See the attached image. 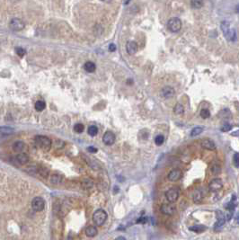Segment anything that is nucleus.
Here are the masks:
<instances>
[{
  "label": "nucleus",
  "instance_id": "nucleus-1",
  "mask_svg": "<svg viewBox=\"0 0 239 240\" xmlns=\"http://www.w3.org/2000/svg\"><path fill=\"white\" fill-rule=\"evenodd\" d=\"M220 28H221V31L223 32L225 38L228 42H235L236 41L237 33H236L235 29L231 26L230 23H228L226 21H223L220 24Z\"/></svg>",
  "mask_w": 239,
  "mask_h": 240
},
{
  "label": "nucleus",
  "instance_id": "nucleus-2",
  "mask_svg": "<svg viewBox=\"0 0 239 240\" xmlns=\"http://www.w3.org/2000/svg\"><path fill=\"white\" fill-rule=\"evenodd\" d=\"M34 140H35V143L37 144V146L43 150H49L50 147H51V144H52L51 140L46 136L38 135V136L35 137Z\"/></svg>",
  "mask_w": 239,
  "mask_h": 240
},
{
  "label": "nucleus",
  "instance_id": "nucleus-3",
  "mask_svg": "<svg viewBox=\"0 0 239 240\" xmlns=\"http://www.w3.org/2000/svg\"><path fill=\"white\" fill-rule=\"evenodd\" d=\"M107 218H108L107 213L102 209L96 210L93 214V221L96 226H102L104 224Z\"/></svg>",
  "mask_w": 239,
  "mask_h": 240
},
{
  "label": "nucleus",
  "instance_id": "nucleus-4",
  "mask_svg": "<svg viewBox=\"0 0 239 240\" xmlns=\"http://www.w3.org/2000/svg\"><path fill=\"white\" fill-rule=\"evenodd\" d=\"M182 28V22L177 17H172L168 20L167 29L172 32H179Z\"/></svg>",
  "mask_w": 239,
  "mask_h": 240
},
{
  "label": "nucleus",
  "instance_id": "nucleus-5",
  "mask_svg": "<svg viewBox=\"0 0 239 240\" xmlns=\"http://www.w3.org/2000/svg\"><path fill=\"white\" fill-rule=\"evenodd\" d=\"M223 188V182L220 178H214L210 181L208 184V189L212 192H219Z\"/></svg>",
  "mask_w": 239,
  "mask_h": 240
},
{
  "label": "nucleus",
  "instance_id": "nucleus-6",
  "mask_svg": "<svg viewBox=\"0 0 239 240\" xmlns=\"http://www.w3.org/2000/svg\"><path fill=\"white\" fill-rule=\"evenodd\" d=\"M32 208L34 211H42L45 208V201L42 197H35L32 201Z\"/></svg>",
  "mask_w": 239,
  "mask_h": 240
},
{
  "label": "nucleus",
  "instance_id": "nucleus-7",
  "mask_svg": "<svg viewBox=\"0 0 239 240\" xmlns=\"http://www.w3.org/2000/svg\"><path fill=\"white\" fill-rule=\"evenodd\" d=\"M176 206L172 203H164L161 208H160V211L166 216H172L175 214L176 212Z\"/></svg>",
  "mask_w": 239,
  "mask_h": 240
},
{
  "label": "nucleus",
  "instance_id": "nucleus-8",
  "mask_svg": "<svg viewBox=\"0 0 239 240\" xmlns=\"http://www.w3.org/2000/svg\"><path fill=\"white\" fill-rule=\"evenodd\" d=\"M165 198L171 203L176 202V201L178 200V198H179V191H178V189L177 188L169 189L167 192H165Z\"/></svg>",
  "mask_w": 239,
  "mask_h": 240
},
{
  "label": "nucleus",
  "instance_id": "nucleus-9",
  "mask_svg": "<svg viewBox=\"0 0 239 240\" xmlns=\"http://www.w3.org/2000/svg\"><path fill=\"white\" fill-rule=\"evenodd\" d=\"M9 27L13 30V31H21L24 28V23L19 19V18H14L11 20L10 24H9Z\"/></svg>",
  "mask_w": 239,
  "mask_h": 240
},
{
  "label": "nucleus",
  "instance_id": "nucleus-10",
  "mask_svg": "<svg viewBox=\"0 0 239 240\" xmlns=\"http://www.w3.org/2000/svg\"><path fill=\"white\" fill-rule=\"evenodd\" d=\"M160 95L161 96H163L164 98L165 99H170L172 97H174L176 95V90L172 87V86H164L162 89H161V92H160Z\"/></svg>",
  "mask_w": 239,
  "mask_h": 240
},
{
  "label": "nucleus",
  "instance_id": "nucleus-11",
  "mask_svg": "<svg viewBox=\"0 0 239 240\" xmlns=\"http://www.w3.org/2000/svg\"><path fill=\"white\" fill-rule=\"evenodd\" d=\"M116 140V137L114 135V133L112 131H106L103 137V143L107 146H111V145L114 144Z\"/></svg>",
  "mask_w": 239,
  "mask_h": 240
},
{
  "label": "nucleus",
  "instance_id": "nucleus-12",
  "mask_svg": "<svg viewBox=\"0 0 239 240\" xmlns=\"http://www.w3.org/2000/svg\"><path fill=\"white\" fill-rule=\"evenodd\" d=\"M183 176V172L180 169H174L172 170L169 174H168V179L171 182H176L178 180H180Z\"/></svg>",
  "mask_w": 239,
  "mask_h": 240
},
{
  "label": "nucleus",
  "instance_id": "nucleus-13",
  "mask_svg": "<svg viewBox=\"0 0 239 240\" xmlns=\"http://www.w3.org/2000/svg\"><path fill=\"white\" fill-rule=\"evenodd\" d=\"M201 145L203 148L208 149V150H214L216 148V144L214 143L213 140H209V139H204L201 140Z\"/></svg>",
  "mask_w": 239,
  "mask_h": 240
},
{
  "label": "nucleus",
  "instance_id": "nucleus-14",
  "mask_svg": "<svg viewBox=\"0 0 239 240\" xmlns=\"http://www.w3.org/2000/svg\"><path fill=\"white\" fill-rule=\"evenodd\" d=\"M126 49H127V52L129 55L135 54L138 51V44H137V42H133V41L128 42L127 44H126Z\"/></svg>",
  "mask_w": 239,
  "mask_h": 240
},
{
  "label": "nucleus",
  "instance_id": "nucleus-15",
  "mask_svg": "<svg viewBox=\"0 0 239 240\" xmlns=\"http://www.w3.org/2000/svg\"><path fill=\"white\" fill-rule=\"evenodd\" d=\"M219 217L218 218V221L216 222V224L214 226V229L216 231L218 230H220L222 227H223L224 224H225V221H226V218L224 217V215L221 213V212H219Z\"/></svg>",
  "mask_w": 239,
  "mask_h": 240
},
{
  "label": "nucleus",
  "instance_id": "nucleus-16",
  "mask_svg": "<svg viewBox=\"0 0 239 240\" xmlns=\"http://www.w3.org/2000/svg\"><path fill=\"white\" fill-rule=\"evenodd\" d=\"M16 161L20 164V165H25L28 163L29 161V157L26 153L24 152H22V153H19L17 156H16Z\"/></svg>",
  "mask_w": 239,
  "mask_h": 240
},
{
  "label": "nucleus",
  "instance_id": "nucleus-17",
  "mask_svg": "<svg viewBox=\"0 0 239 240\" xmlns=\"http://www.w3.org/2000/svg\"><path fill=\"white\" fill-rule=\"evenodd\" d=\"M26 144L24 141H16L15 144L13 145V149L17 153H22L25 150Z\"/></svg>",
  "mask_w": 239,
  "mask_h": 240
},
{
  "label": "nucleus",
  "instance_id": "nucleus-18",
  "mask_svg": "<svg viewBox=\"0 0 239 240\" xmlns=\"http://www.w3.org/2000/svg\"><path fill=\"white\" fill-rule=\"evenodd\" d=\"M15 132V129L11 127H7V126H3L0 127V136L1 137H5V136H9L11 134H13Z\"/></svg>",
  "mask_w": 239,
  "mask_h": 240
},
{
  "label": "nucleus",
  "instance_id": "nucleus-19",
  "mask_svg": "<svg viewBox=\"0 0 239 240\" xmlns=\"http://www.w3.org/2000/svg\"><path fill=\"white\" fill-rule=\"evenodd\" d=\"M97 228L95 226H88L85 228V235L89 238H94L97 235Z\"/></svg>",
  "mask_w": 239,
  "mask_h": 240
},
{
  "label": "nucleus",
  "instance_id": "nucleus-20",
  "mask_svg": "<svg viewBox=\"0 0 239 240\" xmlns=\"http://www.w3.org/2000/svg\"><path fill=\"white\" fill-rule=\"evenodd\" d=\"M61 181H62V176L59 175V174H53L49 177V182L52 184H55V185L60 184L61 183Z\"/></svg>",
  "mask_w": 239,
  "mask_h": 240
},
{
  "label": "nucleus",
  "instance_id": "nucleus-21",
  "mask_svg": "<svg viewBox=\"0 0 239 240\" xmlns=\"http://www.w3.org/2000/svg\"><path fill=\"white\" fill-rule=\"evenodd\" d=\"M202 198H203V194L200 190H195L194 191L193 194H192V199H193V202L195 203L201 202L202 201Z\"/></svg>",
  "mask_w": 239,
  "mask_h": 240
},
{
  "label": "nucleus",
  "instance_id": "nucleus-22",
  "mask_svg": "<svg viewBox=\"0 0 239 240\" xmlns=\"http://www.w3.org/2000/svg\"><path fill=\"white\" fill-rule=\"evenodd\" d=\"M84 67H85V70L86 72H89V73L95 72L96 68V64H95L94 62H92V61H87V62L85 64Z\"/></svg>",
  "mask_w": 239,
  "mask_h": 240
},
{
  "label": "nucleus",
  "instance_id": "nucleus-23",
  "mask_svg": "<svg viewBox=\"0 0 239 240\" xmlns=\"http://www.w3.org/2000/svg\"><path fill=\"white\" fill-rule=\"evenodd\" d=\"M203 0H191V6L194 9H200L203 6Z\"/></svg>",
  "mask_w": 239,
  "mask_h": 240
},
{
  "label": "nucleus",
  "instance_id": "nucleus-24",
  "mask_svg": "<svg viewBox=\"0 0 239 240\" xmlns=\"http://www.w3.org/2000/svg\"><path fill=\"white\" fill-rule=\"evenodd\" d=\"M189 229L191 230V231H193V232H195V233H201V232H203L204 230L207 229V227L202 226V225H196V226L189 227Z\"/></svg>",
  "mask_w": 239,
  "mask_h": 240
},
{
  "label": "nucleus",
  "instance_id": "nucleus-25",
  "mask_svg": "<svg viewBox=\"0 0 239 240\" xmlns=\"http://www.w3.org/2000/svg\"><path fill=\"white\" fill-rule=\"evenodd\" d=\"M45 107H46V104H45V102H43V101H37L36 104H35V109H36V111H38V112L43 111V110L45 109Z\"/></svg>",
  "mask_w": 239,
  "mask_h": 240
},
{
  "label": "nucleus",
  "instance_id": "nucleus-26",
  "mask_svg": "<svg viewBox=\"0 0 239 240\" xmlns=\"http://www.w3.org/2000/svg\"><path fill=\"white\" fill-rule=\"evenodd\" d=\"M210 171L212 174L214 175H218L221 172V166L219 165V164H213L211 166H210Z\"/></svg>",
  "mask_w": 239,
  "mask_h": 240
},
{
  "label": "nucleus",
  "instance_id": "nucleus-27",
  "mask_svg": "<svg viewBox=\"0 0 239 240\" xmlns=\"http://www.w3.org/2000/svg\"><path fill=\"white\" fill-rule=\"evenodd\" d=\"M38 173L42 176V177H48L49 174V171L48 168L44 167V166H40L38 167Z\"/></svg>",
  "mask_w": 239,
  "mask_h": 240
},
{
  "label": "nucleus",
  "instance_id": "nucleus-28",
  "mask_svg": "<svg viewBox=\"0 0 239 240\" xmlns=\"http://www.w3.org/2000/svg\"><path fill=\"white\" fill-rule=\"evenodd\" d=\"M82 185H83V187H84L85 189H90V188L93 187V185H94V182H93L91 179H85V180L83 181Z\"/></svg>",
  "mask_w": 239,
  "mask_h": 240
},
{
  "label": "nucleus",
  "instance_id": "nucleus-29",
  "mask_svg": "<svg viewBox=\"0 0 239 240\" xmlns=\"http://www.w3.org/2000/svg\"><path fill=\"white\" fill-rule=\"evenodd\" d=\"M174 112L177 115H181L184 112V107L181 104H177L174 108Z\"/></svg>",
  "mask_w": 239,
  "mask_h": 240
},
{
  "label": "nucleus",
  "instance_id": "nucleus-30",
  "mask_svg": "<svg viewBox=\"0 0 239 240\" xmlns=\"http://www.w3.org/2000/svg\"><path fill=\"white\" fill-rule=\"evenodd\" d=\"M87 131H88V134H89L90 136L95 137V136L97 135V133H98V129H97V127L95 126V125H92V126H90V127L88 128Z\"/></svg>",
  "mask_w": 239,
  "mask_h": 240
},
{
  "label": "nucleus",
  "instance_id": "nucleus-31",
  "mask_svg": "<svg viewBox=\"0 0 239 240\" xmlns=\"http://www.w3.org/2000/svg\"><path fill=\"white\" fill-rule=\"evenodd\" d=\"M202 131H203V129L201 128V127H196V128L192 129V130L191 131V137L198 136V135H200Z\"/></svg>",
  "mask_w": 239,
  "mask_h": 240
},
{
  "label": "nucleus",
  "instance_id": "nucleus-32",
  "mask_svg": "<svg viewBox=\"0 0 239 240\" xmlns=\"http://www.w3.org/2000/svg\"><path fill=\"white\" fill-rule=\"evenodd\" d=\"M165 142V138L163 135H158L155 139V143L158 145V146H161Z\"/></svg>",
  "mask_w": 239,
  "mask_h": 240
},
{
  "label": "nucleus",
  "instance_id": "nucleus-33",
  "mask_svg": "<svg viewBox=\"0 0 239 240\" xmlns=\"http://www.w3.org/2000/svg\"><path fill=\"white\" fill-rule=\"evenodd\" d=\"M74 130L77 133H82L84 131V125L82 123H77L74 126Z\"/></svg>",
  "mask_w": 239,
  "mask_h": 240
},
{
  "label": "nucleus",
  "instance_id": "nucleus-34",
  "mask_svg": "<svg viewBox=\"0 0 239 240\" xmlns=\"http://www.w3.org/2000/svg\"><path fill=\"white\" fill-rule=\"evenodd\" d=\"M201 118H203V119H208V118H209V116H210V112H209V111H208V109H202V110L201 111Z\"/></svg>",
  "mask_w": 239,
  "mask_h": 240
},
{
  "label": "nucleus",
  "instance_id": "nucleus-35",
  "mask_svg": "<svg viewBox=\"0 0 239 240\" xmlns=\"http://www.w3.org/2000/svg\"><path fill=\"white\" fill-rule=\"evenodd\" d=\"M233 163H234L235 166H236L237 168H238L239 167V155H238V153H236V154L234 155V157H233Z\"/></svg>",
  "mask_w": 239,
  "mask_h": 240
},
{
  "label": "nucleus",
  "instance_id": "nucleus-36",
  "mask_svg": "<svg viewBox=\"0 0 239 240\" xmlns=\"http://www.w3.org/2000/svg\"><path fill=\"white\" fill-rule=\"evenodd\" d=\"M27 172H29L30 174H36L38 173V168L36 166H33V165H31V166H28L27 167Z\"/></svg>",
  "mask_w": 239,
  "mask_h": 240
},
{
  "label": "nucleus",
  "instance_id": "nucleus-37",
  "mask_svg": "<svg viewBox=\"0 0 239 240\" xmlns=\"http://www.w3.org/2000/svg\"><path fill=\"white\" fill-rule=\"evenodd\" d=\"M232 129V125L229 124V123H225L223 126L221 127V130L224 132H226V131H229L230 129Z\"/></svg>",
  "mask_w": 239,
  "mask_h": 240
},
{
  "label": "nucleus",
  "instance_id": "nucleus-38",
  "mask_svg": "<svg viewBox=\"0 0 239 240\" xmlns=\"http://www.w3.org/2000/svg\"><path fill=\"white\" fill-rule=\"evenodd\" d=\"M16 53H17V55H18L19 57L23 58V57L25 55V50L22 48H17L16 49Z\"/></svg>",
  "mask_w": 239,
  "mask_h": 240
},
{
  "label": "nucleus",
  "instance_id": "nucleus-39",
  "mask_svg": "<svg viewBox=\"0 0 239 240\" xmlns=\"http://www.w3.org/2000/svg\"><path fill=\"white\" fill-rule=\"evenodd\" d=\"M87 151H89L90 153H96V152H97V148L91 146V147H87Z\"/></svg>",
  "mask_w": 239,
  "mask_h": 240
},
{
  "label": "nucleus",
  "instance_id": "nucleus-40",
  "mask_svg": "<svg viewBox=\"0 0 239 240\" xmlns=\"http://www.w3.org/2000/svg\"><path fill=\"white\" fill-rule=\"evenodd\" d=\"M109 49H110L111 51H114V50H116V46H115L113 43H112V44L109 46Z\"/></svg>",
  "mask_w": 239,
  "mask_h": 240
},
{
  "label": "nucleus",
  "instance_id": "nucleus-41",
  "mask_svg": "<svg viewBox=\"0 0 239 240\" xmlns=\"http://www.w3.org/2000/svg\"><path fill=\"white\" fill-rule=\"evenodd\" d=\"M115 240H127L124 237H122V236H120V237H118V238H115Z\"/></svg>",
  "mask_w": 239,
  "mask_h": 240
},
{
  "label": "nucleus",
  "instance_id": "nucleus-42",
  "mask_svg": "<svg viewBox=\"0 0 239 240\" xmlns=\"http://www.w3.org/2000/svg\"><path fill=\"white\" fill-rule=\"evenodd\" d=\"M101 1H103V2H104V3H110L112 0H101Z\"/></svg>",
  "mask_w": 239,
  "mask_h": 240
}]
</instances>
